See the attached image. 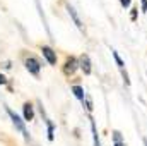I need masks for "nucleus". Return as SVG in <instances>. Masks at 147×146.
<instances>
[{"instance_id":"f257e3e1","label":"nucleus","mask_w":147,"mask_h":146,"mask_svg":"<svg viewBox=\"0 0 147 146\" xmlns=\"http://www.w3.org/2000/svg\"><path fill=\"white\" fill-rule=\"evenodd\" d=\"M7 113H9V117H10V120H12V124L16 126V129L24 136V139H29V134H28V131H26V126H24V120L17 115V113H14L10 108H7Z\"/></svg>"},{"instance_id":"f03ea898","label":"nucleus","mask_w":147,"mask_h":146,"mask_svg":"<svg viewBox=\"0 0 147 146\" xmlns=\"http://www.w3.org/2000/svg\"><path fill=\"white\" fill-rule=\"evenodd\" d=\"M24 65L29 71V74H33V76H38L39 71H41V64L38 62V59H34V57H28L24 60Z\"/></svg>"},{"instance_id":"7ed1b4c3","label":"nucleus","mask_w":147,"mask_h":146,"mask_svg":"<svg viewBox=\"0 0 147 146\" xmlns=\"http://www.w3.org/2000/svg\"><path fill=\"white\" fill-rule=\"evenodd\" d=\"M77 67H79V60H77V59H74V57H70V59H67V60H65L63 72L67 74V76H72V74L77 71Z\"/></svg>"},{"instance_id":"20e7f679","label":"nucleus","mask_w":147,"mask_h":146,"mask_svg":"<svg viewBox=\"0 0 147 146\" xmlns=\"http://www.w3.org/2000/svg\"><path fill=\"white\" fill-rule=\"evenodd\" d=\"M41 52H43V57L48 60V64H51V65L57 64V53L53 52V48H50V46H41Z\"/></svg>"},{"instance_id":"39448f33","label":"nucleus","mask_w":147,"mask_h":146,"mask_svg":"<svg viewBox=\"0 0 147 146\" xmlns=\"http://www.w3.org/2000/svg\"><path fill=\"white\" fill-rule=\"evenodd\" d=\"M65 7H67V12H69V16L72 17L74 24H75V26H77L79 29H84V24H82V21H80V17H79V14L75 12V9H74V7L70 5V3H67Z\"/></svg>"},{"instance_id":"423d86ee","label":"nucleus","mask_w":147,"mask_h":146,"mask_svg":"<svg viewBox=\"0 0 147 146\" xmlns=\"http://www.w3.org/2000/svg\"><path fill=\"white\" fill-rule=\"evenodd\" d=\"M79 67L84 71V74H91L92 67H91V60H89L87 55H82V57H80V60H79Z\"/></svg>"},{"instance_id":"0eeeda50","label":"nucleus","mask_w":147,"mask_h":146,"mask_svg":"<svg viewBox=\"0 0 147 146\" xmlns=\"http://www.w3.org/2000/svg\"><path fill=\"white\" fill-rule=\"evenodd\" d=\"M22 112H24V122H31L34 119V110H33V105L31 103H24Z\"/></svg>"},{"instance_id":"6e6552de","label":"nucleus","mask_w":147,"mask_h":146,"mask_svg":"<svg viewBox=\"0 0 147 146\" xmlns=\"http://www.w3.org/2000/svg\"><path fill=\"white\" fill-rule=\"evenodd\" d=\"M72 93L75 95V98H77V100H80V102L84 103L86 95H84V88H82V86H72Z\"/></svg>"},{"instance_id":"1a4fd4ad","label":"nucleus","mask_w":147,"mask_h":146,"mask_svg":"<svg viewBox=\"0 0 147 146\" xmlns=\"http://www.w3.org/2000/svg\"><path fill=\"white\" fill-rule=\"evenodd\" d=\"M113 146H125V141L120 131H113Z\"/></svg>"},{"instance_id":"9d476101","label":"nucleus","mask_w":147,"mask_h":146,"mask_svg":"<svg viewBox=\"0 0 147 146\" xmlns=\"http://www.w3.org/2000/svg\"><path fill=\"white\" fill-rule=\"evenodd\" d=\"M91 131H92L94 146H101V143H99V138H98V131H96V124H94V120H92V119H91Z\"/></svg>"},{"instance_id":"9b49d317","label":"nucleus","mask_w":147,"mask_h":146,"mask_svg":"<svg viewBox=\"0 0 147 146\" xmlns=\"http://www.w3.org/2000/svg\"><path fill=\"white\" fill-rule=\"evenodd\" d=\"M111 53H113V57H115V62H116V65H118V69H120V71H123V65H125V64H123V60L120 59V55H118V52H116V50H111Z\"/></svg>"},{"instance_id":"f8f14e48","label":"nucleus","mask_w":147,"mask_h":146,"mask_svg":"<svg viewBox=\"0 0 147 146\" xmlns=\"http://www.w3.org/2000/svg\"><path fill=\"white\" fill-rule=\"evenodd\" d=\"M46 124H48V139L53 141V122L51 120H46Z\"/></svg>"},{"instance_id":"ddd939ff","label":"nucleus","mask_w":147,"mask_h":146,"mask_svg":"<svg viewBox=\"0 0 147 146\" xmlns=\"http://www.w3.org/2000/svg\"><path fill=\"white\" fill-rule=\"evenodd\" d=\"M130 2H132V0H120L121 7H125V9H127V7H130Z\"/></svg>"},{"instance_id":"4468645a","label":"nucleus","mask_w":147,"mask_h":146,"mask_svg":"<svg viewBox=\"0 0 147 146\" xmlns=\"http://www.w3.org/2000/svg\"><path fill=\"white\" fill-rule=\"evenodd\" d=\"M142 12H147V0H142Z\"/></svg>"},{"instance_id":"2eb2a0df","label":"nucleus","mask_w":147,"mask_h":146,"mask_svg":"<svg viewBox=\"0 0 147 146\" xmlns=\"http://www.w3.org/2000/svg\"><path fill=\"white\" fill-rule=\"evenodd\" d=\"M7 83V79H5V76L3 74H0V84H5Z\"/></svg>"},{"instance_id":"dca6fc26","label":"nucleus","mask_w":147,"mask_h":146,"mask_svg":"<svg viewBox=\"0 0 147 146\" xmlns=\"http://www.w3.org/2000/svg\"><path fill=\"white\" fill-rule=\"evenodd\" d=\"M137 10H139V9H134V12H132V19H135V17H137Z\"/></svg>"},{"instance_id":"f3484780","label":"nucleus","mask_w":147,"mask_h":146,"mask_svg":"<svg viewBox=\"0 0 147 146\" xmlns=\"http://www.w3.org/2000/svg\"><path fill=\"white\" fill-rule=\"evenodd\" d=\"M144 145H146V146H147V139H144Z\"/></svg>"}]
</instances>
